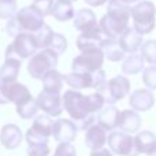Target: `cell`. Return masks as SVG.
Segmentation results:
<instances>
[{
  "mask_svg": "<svg viewBox=\"0 0 156 156\" xmlns=\"http://www.w3.org/2000/svg\"><path fill=\"white\" fill-rule=\"evenodd\" d=\"M62 101L63 108L67 111L78 130L89 129L96 121L94 114L99 112L105 103L99 92L85 96L80 93L77 89L66 90L62 97Z\"/></svg>",
  "mask_w": 156,
  "mask_h": 156,
  "instance_id": "6da1fadb",
  "label": "cell"
},
{
  "mask_svg": "<svg viewBox=\"0 0 156 156\" xmlns=\"http://www.w3.org/2000/svg\"><path fill=\"white\" fill-rule=\"evenodd\" d=\"M132 16L130 4L121 0H108L107 14L100 19V27L103 33L110 38H119L129 27V19Z\"/></svg>",
  "mask_w": 156,
  "mask_h": 156,
  "instance_id": "7a4b0ae2",
  "label": "cell"
},
{
  "mask_svg": "<svg viewBox=\"0 0 156 156\" xmlns=\"http://www.w3.org/2000/svg\"><path fill=\"white\" fill-rule=\"evenodd\" d=\"M44 25V16L32 5L23 7L12 18L8 19L5 32L8 36L15 37L19 33H34Z\"/></svg>",
  "mask_w": 156,
  "mask_h": 156,
  "instance_id": "3957f363",
  "label": "cell"
},
{
  "mask_svg": "<svg viewBox=\"0 0 156 156\" xmlns=\"http://www.w3.org/2000/svg\"><path fill=\"white\" fill-rule=\"evenodd\" d=\"M134 29L141 34H148L156 26V7L149 0H140L132 7Z\"/></svg>",
  "mask_w": 156,
  "mask_h": 156,
  "instance_id": "277c9868",
  "label": "cell"
},
{
  "mask_svg": "<svg viewBox=\"0 0 156 156\" xmlns=\"http://www.w3.org/2000/svg\"><path fill=\"white\" fill-rule=\"evenodd\" d=\"M58 58L59 55L55 54L51 48L41 49L38 54H34L30 58L27 65V71L30 77L34 80H41L47 71H49L51 69H56Z\"/></svg>",
  "mask_w": 156,
  "mask_h": 156,
  "instance_id": "5b68a950",
  "label": "cell"
},
{
  "mask_svg": "<svg viewBox=\"0 0 156 156\" xmlns=\"http://www.w3.org/2000/svg\"><path fill=\"white\" fill-rule=\"evenodd\" d=\"M38 49L33 33H19L14 37V41L5 49V58L30 59Z\"/></svg>",
  "mask_w": 156,
  "mask_h": 156,
  "instance_id": "8992f818",
  "label": "cell"
},
{
  "mask_svg": "<svg viewBox=\"0 0 156 156\" xmlns=\"http://www.w3.org/2000/svg\"><path fill=\"white\" fill-rule=\"evenodd\" d=\"M104 58V52L101 48H86L81 51V55L73 59L71 69L73 71L80 73H93L103 67Z\"/></svg>",
  "mask_w": 156,
  "mask_h": 156,
  "instance_id": "52a82bcc",
  "label": "cell"
},
{
  "mask_svg": "<svg viewBox=\"0 0 156 156\" xmlns=\"http://www.w3.org/2000/svg\"><path fill=\"white\" fill-rule=\"evenodd\" d=\"M96 90L103 96L105 103L115 104L130 92V81L123 76H116L112 80L105 81Z\"/></svg>",
  "mask_w": 156,
  "mask_h": 156,
  "instance_id": "ba28073f",
  "label": "cell"
},
{
  "mask_svg": "<svg viewBox=\"0 0 156 156\" xmlns=\"http://www.w3.org/2000/svg\"><path fill=\"white\" fill-rule=\"evenodd\" d=\"M65 81L70 88L81 90L86 88L99 89L103 83L105 82V73L103 69L93 71V73H80V71H73L70 74H66Z\"/></svg>",
  "mask_w": 156,
  "mask_h": 156,
  "instance_id": "9c48e42d",
  "label": "cell"
},
{
  "mask_svg": "<svg viewBox=\"0 0 156 156\" xmlns=\"http://www.w3.org/2000/svg\"><path fill=\"white\" fill-rule=\"evenodd\" d=\"M107 143L111 152L118 156H137L140 155L136 149L134 137L130 133L125 132H111L107 137Z\"/></svg>",
  "mask_w": 156,
  "mask_h": 156,
  "instance_id": "30bf717a",
  "label": "cell"
},
{
  "mask_svg": "<svg viewBox=\"0 0 156 156\" xmlns=\"http://www.w3.org/2000/svg\"><path fill=\"white\" fill-rule=\"evenodd\" d=\"M107 38L108 37L103 33L100 25H96L90 29L81 32L77 38V47L80 51H83L86 48H101Z\"/></svg>",
  "mask_w": 156,
  "mask_h": 156,
  "instance_id": "8fae6325",
  "label": "cell"
},
{
  "mask_svg": "<svg viewBox=\"0 0 156 156\" xmlns=\"http://www.w3.org/2000/svg\"><path fill=\"white\" fill-rule=\"evenodd\" d=\"M37 104L43 112L49 116H59L63 112V101L59 93H51V92L41 90L37 96Z\"/></svg>",
  "mask_w": 156,
  "mask_h": 156,
  "instance_id": "7c38bea8",
  "label": "cell"
},
{
  "mask_svg": "<svg viewBox=\"0 0 156 156\" xmlns=\"http://www.w3.org/2000/svg\"><path fill=\"white\" fill-rule=\"evenodd\" d=\"M77 126L70 119H58L54 125V140L58 143H71L77 137Z\"/></svg>",
  "mask_w": 156,
  "mask_h": 156,
  "instance_id": "4fadbf2b",
  "label": "cell"
},
{
  "mask_svg": "<svg viewBox=\"0 0 156 156\" xmlns=\"http://www.w3.org/2000/svg\"><path fill=\"white\" fill-rule=\"evenodd\" d=\"M4 96L7 103H14L15 105L22 104L26 100L32 99V94H30L29 89L23 83H19L16 81H14V82H4Z\"/></svg>",
  "mask_w": 156,
  "mask_h": 156,
  "instance_id": "5bb4252c",
  "label": "cell"
},
{
  "mask_svg": "<svg viewBox=\"0 0 156 156\" xmlns=\"http://www.w3.org/2000/svg\"><path fill=\"white\" fill-rule=\"evenodd\" d=\"M23 140L21 129L14 123L4 125L0 130V144L7 149H15L21 145Z\"/></svg>",
  "mask_w": 156,
  "mask_h": 156,
  "instance_id": "9a60e30c",
  "label": "cell"
},
{
  "mask_svg": "<svg viewBox=\"0 0 156 156\" xmlns=\"http://www.w3.org/2000/svg\"><path fill=\"white\" fill-rule=\"evenodd\" d=\"M118 40L122 49L127 54H134L138 49H141L143 45V34L138 33L134 27H127Z\"/></svg>",
  "mask_w": 156,
  "mask_h": 156,
  "instance_id": "2e32d148",
  "label": "cell"
},
{
  "mask_svg": "<svg viewBox=\"0 0 156 156\" xmlns=\"http://www.w3.org/2000/svg\"><path fill=\"white\" fill-rule=\"evenodd\" d=\"M107 130L104 127H101L99 123L97 125H92L89 129H86V134H85V144L88 148H90L92 151L94 149H100L104 147V144L107 143Z\"/></svg>",
  "mask_w": 156,
  "mask_h": 156,
  "instance_id": "e0dca14e",
  "label": "cell"
},
{
  "mask_svg": "<svg viewBox=\"0 0 156 156\" xmlns=\"http://www.w3.org/2000/svg\"><path fill=\"white\" fill-rule=\"evenodd\" d=\"M129 103L136 111H147L154 107L155 97L149 89H138L130 94Z\"/></svg>",
  "mask_w": 156,
  "mask_h": 156,
  "instance_id": "ac0fdd59",
  "label": "cell"
},
{
  "mask_svg": "<svg viewBox=\"0 0 156 156\" xmlns=\"http://www.w3.org/2000/svg\"><path fill=\"white\" fill-rule=\"evenodd\" d=\"M121 112L114 105H107L105 108L100 110V114L97 116V123L105 130H114L118 127Z\"/></svg>",
  "mask_w": 156,
  "mask_h": 156,
  "instance_id": "d6986e66",
  "label": "cell"
},
{
  "mask_svg": "<svg viewBox=\"0 0 156 156\" xmlns=\"http://www.w3.org/2000/svg\"><path fill=\"white\" fill-rule=\"evenodd\" d=\"M141 126V118L136 110H125L121 112L118 127L125 133H136Z\"/></svg>",
  "mask_w": 156,
  "mask_h": 156,
  "instance_id": "ffe728a7",
  "label": "cell"
},
{
  "mask_svg": "<svg viewBox=\"0 0 156 156\" xmlns=\"http://www.w3.org/2000/svg\"><path fill=\"white\" fill-rule=\"evenodd\" d=\"M41 81H43V90L51 92V93H60L63 88L65 76H62L56 69H51L44 74Z\"/></svg>",
  "mask_w": 156,
  "mask_h": 156,
  "instance_id": "44dd1931",
  "label": "cell"
},
{
  "mask_svg": "<svg viewBox=\"0 0 156 156\" xmlns=\"http://www.w3.org/2000/svg\"><path fill=\"white\" fill-rule=\"evenodd\" d=\"M22 60L16 58H5V62L0 67V81L3 82H14L16 81L21 70Z\"/></svg>",
  "mask_w": 156,
  "mask_h": 156,
  "instance_id": "7402d4cb",
  "label": "cell"
},
{
  "mask_svg": "<svg viewBox=\"0 0 156 156\" xmlns=\"http://www.w3.org/2000/svg\"><path fill=\"white\" fill-rule=\"evenodd\" d=\"M74 27L80 32H83V30H88L90 27L96 26L97 21H96V15L92 10L89 8H81L78 10L76 14H74Z\"/></svg>",
  "mask_w": 156,
  "mask_h": 156,
  "instance_id": "603a6c76",
  "label": "cell"
},
{
  "mask_svg": "<svg viewBox=\"0 0 156 156\" xmlns=\"http://www.w3.org/2000/svg\"><path fill=\"white\" fill-rule=\"evenodd\" d=\"M74 7L73 3L67 2V0H55L54 5L51 10V15L54 16L56 21L66 22L74 18Z\"/></svg>",
  "mask_w": 156,
  "mask_h": 156,
  "instance_id": "cb8c5ba5",
  "label": "cell"
},
{
  "mask_svg": "<svg viewBox=\"0 0 156 156\" xmlns=\"http://www.w3.org/2000/svg\"><path fill=\"white\" fill-rule=\"evenodd\" d=\"M134 145L138 154L148 155L149 152H152L156 148V136L152 132H148V130L140 132L134 137Z\"/></svg>",
  "mask_w": 156,
  "mask_h": 156,
  "instance_id": "d4e9b609",
  "label": "cell"
},
{
  "mask_svg": "<svg viewBox=\"0 0 156 156\" xmlns=\"http://www.w3.org/2000/svg\"><path fill=\"white\" fill-rule=\"evenodd\" d=\"M101 49L104 52V56L108 60H111V62H119V60H123V58H125V51L122 49L118 38L108 37L105 40V43L103 44Z\"/></svg>",
  "mask_w": 156,
  "mask_h": 156,
  "instance_id": "484cf974",
  "label": "cell"
},
{
  "mask_svg": "<svg viewBox=\"0 0 156 156\" xmlns=\"http://www.w3.org/2000/svg\"><path fill=\"white\" fill-rule=\"evenodd\" d=\"M54 125H55V122L52 121V118L49 115H38L34 119L30 129L40 136L51 137L52 133H54Z\"/></svg>",
  "mask_w": 156,
  "mask_h": 156,
  "instance_id": "4316f807",
  "label": "cell"
},
{
  "mask_svg": "<svg viewBox=\"0 0 156 156\" xmlns=\"http://www.w3.org/2000/svg\"><path fill=\"white\" fill-rule=\"evenodd\" d=\"M144 62L145 60H144L143 55H137L134 52V54L129 55L123 60V63H122V71L125 74H137L144 70Z\"/></svg>",
  "mask_w": 156,
  "mask_h": 156,
  "instance_id": "83f0119b",
  "label": "cell"
},
{
  "mask_svg": "<svg viewBox=\"0 0 156 156\" xmlns=\"http://www.w3.org/2000/svg\"><path fill=\"white\" fill-rule=\"evenodd\" d=\"M38 110H40V107H38V104H37V100H34L33 97L26 100V101L22 103V104L16 105V112H18V115L21 116L22 119L34 118V116L37 115Z\"/></svg>",
  "mask_w": 156,
  "mask_h": 156,
  "instance_id": "f1b7e54d",
  "label": "cell"
},
{
  "mask_svg": "<svg viewBox=\"0 0 156 156\" xmlns=\"http://www.w3.org/2000/svg\"><path fill=\"white\" fill-rule=\"evenodd\" d=\"M36 38V43H37L38 49H45L49 47L52 40V36H54V30L51 29V26H48L47 23H44L37 32L33 33Z\"/></svg>",
  "mask_w": 156,
  "mask_h": 156,
  "instance_id": "f546056e",
  "label": "cell"
},
{
  "mask_svg": "<svg viewBox=\"0 0 156 156\" xmlns=\"http://www.w3.org/2000/svg\"><path fill=\"white\" fill-rule=\"evenodd\" d=\"M18 11L16 0H0V19H10Z\"/></svg>",
  "mask_w": 156,
  "mask_h": 156,
  "instance_id": "4dcf8cb0",
  "label": "cell"
},
{
  "mask_svg": "<svg viewBox=\"0 0 156 156\" xmlns=\"http://www.w3.org/2000/svg\"><path fill=\"white\" fill-rule=\"evenodd\" d=\"M141 55L144 60L151 65H156V40H148L141 45Z\"/></svg>",
  "mask_w": 156,
  "mask_h": 156,
  "instance_id": "1f68e13d",
  "label": "cell"
},
{
  "mask_svg": "<svg viewBox=\"0 0 156 156\" xmlns=\"http://www.w3.org/2000/svg\"><path fill=\"white\" fill-rule=\"evenodd\" d=\"M48 48H51L55 54H58L60 56V55L65 54L66 49H67V40H66V37L63 34H60V33H54L51 44H49Z\"/></svg>",
  "mask_w": 156,
  "mask_h": 156,
  "instance_id": "d6a6232c",
  "label": "cell"
},
{
  "mask_svg": "<svg viewBox=\"0 0 156 156\" xmlns=\"http://www.w3.org/2000/svg\"><path fill=\"white\" fill-rule=\"evenodd\" d=\"M54 3L55 0H34L32 3V7L36 8L43 16H47V15H51V10Z\"/></svg>",
  "mask_w": 156,
  "mask_h": 156,
  "instance_id": "836d02e7",
  "label": "cell"
},
{
  "mask_svg": "<svg viewBox=\"0 0 156 156\" xmlns=\"http://www.w3.org/2000/svg\"><path fill=\"white\" fill-rule=\"evenodd\" d=\"M27 156H48L49 147L48 144H30L26 149Z\"/></svg>",
  "mask_w": 156,
  "mask_h": 156,
  "instance_id": "e575fe53",
  "label": "cell"
},
{
  "mask_svg": "<svg viewBox=\"0 0 156 156\" xmlns=\"http://www.w3.org/2000/svg\"><path fill=\"white\" fill-rule=\"evenodd\" d=\"M143 82L148 89H156V66L148 67L144 70Z\"/></svg>",
  "mask_w": 156,
  "mask_h": 156,
  "instance_id": "d590c367",
  "label": "cell"
},
{
  "mask_svg": "<svg viewBox=\"0 0 156 156\" xmlns=\"http://www.w3.org/2000/svg\"><path fill=\"white\" fill-rule=\"evenodd\" d=\"M54 156H77V152L70 143H59L54 152Z\"/></svg>",
  "mask_w": 156,
  "mask_h": 156,
  "instance_id": "8d00e7d4",
  "label": "cell"
},
{
  "mask_svg": "<svg viewBox=\"0 0 156 156\" xmlns=\"http://www.w3.org/2000/svg\"><path fill=\"white\" fill-rule=\"evenodd\" d=\"M90 156H112V152H111L110 149L100 148V149H94V151H92Z\"/></svg>",
  "mask_w": 156,
  "mask_h": 156,
  "instance_id": "74e56055",
  "label": "cell"
},
{
  "mask_svg": "<svg viewBox=\"0 0 156 156\" xmlns=\"http://www.w3.org/2000/svg\"><path fill=\"white\" fill-rule=\"evenodd\" d=\"M85 3L88 5H92V7H100V5L108 3V0H85Z\"/></svg>",
  "mask_w": 156,
  "mask_h": 156,
  "instance_id": "f35d334b",
  "label": "cell"
},
{
  "mask_svg": "<svg viewBox=\"0 0 156 156\" xmlns=\"http://www.w3.org/2000/svg\"><path fill=\"white\" fill-rule=\"evenodd\" d=\"M0 104H7V100H5L4 96V82L0 81Z\"/></svg>",
  "mask_w": 156,
  "mask_h": 156,
  "instance_id": "ab89813d",
  "label": "cell"
},
{
  "mask_svg": "<svg viewBox=\"0 0 156 156\" xmlns=\"http://www.w3.org/2000/svg\"><path fill=\"white\" fill-rule=\"evenodd\" d=\"M121 2L126 3V4H133V3H138L140 0H121Z\"/></svg>",
  "mask_w": 156,
  "mask_h": 156,
  "instance_id": "60d3db41",
  "label": "cell"
},
{
  "mask_svg": "<svg viewBox=\"0 0 156 156\" xmlns=\"http://www.w3.org/2000/svg\"><path fill=\"white\" fill-rule=\"evenodd\" d=\"M148 156H156V148L154 149V151H152V152H149V154H148Z\"/></svg>",
  "mask_w": 156,
  "mask_h": 156,
  "instance_id": "b9f144b4",
  "label": "cell"
},
{
  "mask_svg": "<svg viewBox=\"0 0 156 156\" xmlns=\"http://www.w3.org/2000/svg\"><path fill=\"white\" fill-rule=\"evenodd\" d=\"M67 2H71V3H73V2H77V0H67Z\"/></svg>",
  "mask_w": 156,
  "mask_h": 156,
  "instance_id": "7bdbcfd3",
  "label": "cell"
}]
</instances>
